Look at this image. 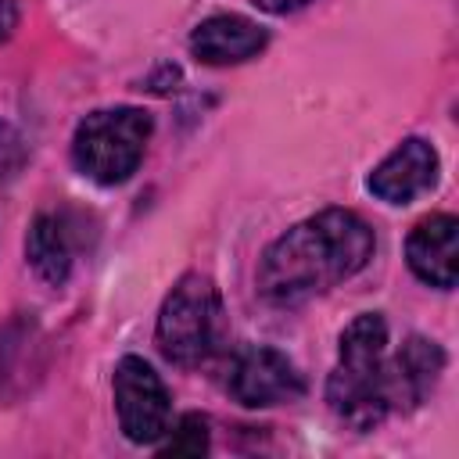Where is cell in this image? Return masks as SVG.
Masks as SVG:
<instances>
[{
	"label": "cell",
	"mask_w": 459,
	"mask_h": 459,
	"mask_svg": "<svg viewBox=\"0 0 459 459\" xmlns=\"http://www.w3.org/2000/svg\"><path fill=\"white\" fill-rule=\"evenodd\" d=\"M373 255V230L348 208H326L283 237L258 262V294L276 305H294L355 276Z\"/></svg>",
	"instance_id": "obj_1"
},
{
	"label": "cell",
	"mask_w": 459,
	"mask_h": 459,
	"mask_svg": "<svg viewBox=\"0 0 459 459\" xmlns=\"http://www.w3.org/2000/svg\"><path fill=\"white\" fill-rule=\"evenodd\" d=\"M326 405L351 430H373L391 412L387 323L377 312H362L344 326L337 366L326 380Z\"/></svg>",
	"instance_id": "obj_2"
},
{
	"label": "cell",
	"mask_w": 459,
	"mask_h": 459,
	"mask_svg": "<svg viewBox=\"0 0 459 459\" xmlns=\"http://www.w3.org/2000/svg\"><path fill=\"white\" fill-rule=\"evenodd\" d=\"M222 333H226V312L219 287L201 273H186L169 290L158 312V330H154L158 351L176 366H201L219 351Z\"/></svg>",
	"instance_id": "obj_3"
},
{
	"label": "cell",
	"mask_w": 459,
	"mask_h": 459,
	"mask_svg": "<svg viewBox=\"0 0 459 459\" xmlns=\"http://www.w3.org/2000/svg\"><path fill=\"white\" fill-rule=\"evenodd\" d=\"M151 115L140 108H100L90 111L72 136V161L93 183H126L147 147Z\"/></svg>",
	"instance_id": "obj_4"
},
{
	"label": "cell",
	"mask_w": 459,
	"mask_h": 459,
	"mask_svg": "<svg viewBox=\"0 0 459 459\" xmlns=\"http://www.w3.org/2000/svg\"><path fill=\"white\" fill-rule=\"evenodd\" d=\"M115 412H118V427L129 441L136 445H151L169 430V391L161 384V377L151 369V362H143L140 355H122L115 366Z\"/></svg>",
	"instance_id": "obj_5"
},
{
	"label": "cell",
	"mask_w": 459,
	"mask_h": 459,
	"mask_svg": "<svg viewBox=\"0 0 459 459\" xmlns=\"http://www.w3.org/2000/svg\"><path fill=\"white\" fill-rule=\"evenodd\" d=\"M226 391L247 409H265V405L298 402L305 394V380L283 351L255 344V348H244L233 355Z\"/></svg>",
	"instance_id": "obj_6"
},
{
	"label": "cell",
	"mask_w": 459,
	"mask_h": 459,
	"mask_svg": "<svg viewBox=\"0 0 459 459\" xmlns=\"http://www.w3.org/2000/svg\"><path fill=\"white\" fill-rule=\"evenodd\" d=\"M405 258H409V269L423 283L452 290L455 276H459V222H455V215L420 219L405 240Z\"/></svg>",
	"instance_id": "obj_7"
},
{
	"label": "cell",
	"mask_w": 459,
	"mask_h": 459,
	"mask_svg": "<svg viewBox=\"0 0 459 459\" xmlns=\"http://www.w3.org/2000/svg\"><path fill=\"white\" fill-rule=\"evenodd\" d=\"M434 179H437L434 147L420 136H409L369 172V190L387 204H409L412 197L430 190Z\"/></svg>",
	"instance_id": "obj_8"
},
{
	"label": "cell",
	"mask_w": 459,
	"mask_h": 459,
	"mask_svg": "<svg viewBox=\"0 0 459 459\" xmlns=\"http://www.w3.org/2000/svg\"><path fill=\"white\" fill-rule=\"evenodd\" d=\"M445 369V351L427 337H409L394 359H387V394L394 409H416L437 384Z\"/></svg>",
	"instance_id": "obj_9"
},
{
	"label": "cell",
	"mask_w": 459,
	"mask_h": 459,
	"mask_svg": "<svg viewBox=\"0 0 459 459\" xmlns=\"http://www.w3.org/2000/svg\"><path fill=\"white\" fill-rule=\"evenodd\" d=\"M265 43H269L265 29L258 22H251V18H244V14H212L190 36V50L204 65H237V61H247Z\"/></svg>",
	"instance_id": "obj_10"
},
{
	"label": "cell",
	"mask_w": 459,
	"mask_h": 459,
	"mask_svg": "<svg viewBox=\"0 0 459 459\" xmlns=\"http://www.w3.org/2000/svg\"><path fill=\"white\" fill-rule=\"evenodd\" d=\"M25 255H29V265L36 269L39 280H47L54 287L65 283L68 273H72V255H75L68 215H61V212H39L32 219V226H29Z\"/></svg>",
	"instance_id": "obj_11"
},
{
	"label": "cell",
	"mask_w": 459,
	"mask_h": 459,
	"mask_svg": "<svg viewBox=\"0 0 459 459\" xmlns=\"http://www.w3.org/2000/svg\"><path fill=\"white\" fill-rule=\"evenodd\" d=\"M208 452V420L197 412H186L172 437L161 445V455H201Z\"/></svg>",
	"instance_id": "obj_12"
},
{
	"label": "cell",
	"mask_w": 459,
	"mask_h": 459,
	"mask_svg": "<svg viewBox=\"0 0 459 459\" xmlns=\"http://www.w3.org/2000/svg\"><path fill=\"white\" fill-rule=\"evenodd\" d=\"M22 161H25V143H22V136H18L7 122H0V183L11 179V176L22 169Z\"/></svg>",
	"instance_id": "obj_13"
},
{
	"label": "cell",
	"mask_w": 459,
	"mask_h": 459,
	"mask_svg": "<svg viewBox=\"0 0 459 459\" xmlns=\"http://www.w3.org/2000/svg\"><path fill=\"white\" fill-rule=\"evenodd\" d=\"M14 25H18V7H14V0H0V43L14 32Z\"/></svg>",
	"instance_id": "obj_14"
},
{
	"label": "cell",
	"mask_w": 459,
	"mask_h": 459,
	"mask_svg": "<svg viewBox=\"0 0 459 459\" xmlns=\"http://www.w3.org/2000/svg\"><path fill=\"white\" fill-rule=\"evenodd\" d=\"M262 11H269V14H287V11H298V7H305L308 0H255Z\"/></svg>",
	"instance_id": "obj_15"
}]
</instances>
